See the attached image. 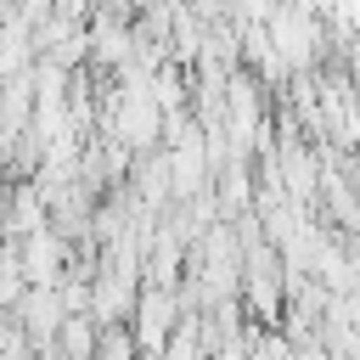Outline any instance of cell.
Returning <instances> with one entry per match:
<instances>
[{"label": "cell", "instance_id": "7a4b0ae2", "mask_svg": "<svg viewBox=\"0 0 360 360\" xmlns=\"http://www.w3.org/2000/svg\"><path fill=\"white\" fill-rule=\"evenodd\" d=\"M158 124H163V118H158V101L135 84V90H129V101H124V112H118V135H124L129 146H146V141L158 135Z\"/></svg>", "mask_w": 360, "mask_h": 360}, {"label": "cell", "instance_id": "6da1fadb", "mask_svg": "<svg viewBox=\"0 0 360 360\" xmlns=\"http://www.w3.org/2000/svg\"><path fill=\"white\" fill-rule=\"evenodd\" d=\"M17 264H22V281H34V287H56V276H62V242L39 225V231L22 236Z\"/></svg>", "mask_w": 360, "mask_h": 360}]
</instances>
